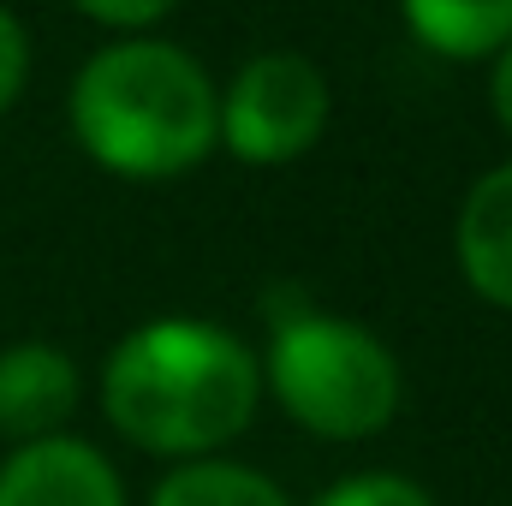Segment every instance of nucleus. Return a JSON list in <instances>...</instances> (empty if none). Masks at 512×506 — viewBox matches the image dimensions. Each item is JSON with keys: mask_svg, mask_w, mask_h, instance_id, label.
Instances as JSON below:
<instances>
[{"mask_svg": "<svg viewBox=\"0 0 512 506\" xmlns=\"http://www.w3.org/2000/svg\"><path fill=\"white\" fill-rule=\"evenodd\" d=\"M262 399L256 352L221 322H137L102 364V417L155 459H215L239 441Z\"/></svg>", "mask_w": 512, "mask_h": 506, "instance_id": "1", "label": "nucleus"}, {"mask_svg": "<svg viewBox=\"0 0 512 506\" xmlns=\"http://www.w3.org/2000/svg\"><path fill=\"white\" fill-rule=\"evenodd\" d=\"M66 120L102 173L161 185L221 149V90L191 48L143 30L114 36L78 66Z\"/></svg>", "mask_w": 512, "mask_h": 506, "instance_id": "2", "label": "nucleus"}, {"mask_svg": "<svg viewBox=\"0 0 512 506\" xmlns=\"http://www.w3.org/2000/svg\"><path fill=\"white\" fill-rule=\"evenodd\" d=\"M274 405L322 441H370L399 417V358L364 322L298 310L256 358Z\"/></svg>", "mask_w": 512, "mask_h": 506, "instance_id": "3", "label": "nucleus"}, {"mask_svg": "<svg viewBox=\"0 0 512 506\" xmlns=\"http://www.w3.org/2000/svg\"><path fill=\"white\" fill-rule=\"evenodd\" d=\"M334 90L316 60L274 48L233 72L221 90V149L245 167H286L310 155L328 131Z\"/></svg>", "mask_w": 512, "mask_h": 506, "instance_id": "4", "label": "nucleus"}, {"mask_svg": "<svg viewBox=\"0 0 512 506\" xmlns=\"http://www.w3.org/2000/svg\"><path fill=\"white\" fill-rule=\"evenodd\" d=\"M0 506H126V483L102 447L48 435L0 465Z\"/></svg>", "mask_w": 512, "mask_h": 506, "instance_id": "5", "label": "nucleus"}, {"mask_svg": "<svg viewBox=\"0 0 512 506\" xmlns=\"http://www.w3.org/2000/svg\"><path fill=\"white\" fill-rule=\"evenodd\" d=\"M78 411V364L48 340L0 346V435L6 441H48Z\"/></svg>", "mask_w": 512, "mask_h": 506, "instance_id": "6", "label": "nucleus"}, {"mask_svg": "<svg viewBox=\"0 0 512 506\" xmlns=\"http://www.w3.org/2000/svg\"><path fill=\"white\" fill-rule=\"evenodd\" d=\"M453 251L471 292L495 310H512V161L489 167L465 191L453 221Z\"/></svg>", "mask_w": 512, "mask_h": 506, "instance_id": "7", "label": "nucleus"}, {"mask_svg": "<svg viewBox=\"0 0 512 506\" xmlns=\"http://www.w3.org/2000/svg\"><path fill=\"white\" fill-rule=\"evenodd\" d=\"M399 18L441 60H495L512 42V0H399Z\"/></svg>", "mask_w": 512, "mask_h": 506, "instance_id": "8", "label": "nucleus"}, {"mask_svg": "<svg viewBox=\"0 0 512 506\" xmlns=\"http://www.w3.org/2000/svg\"><path fill=\"white\" fill-rule=\"evenodd\" d=\"M149 506H292V495L239 459H179L149 489Z\"/></svg>", "mask_w": 512, "mask_h": 506, "instance_id": "9", "label": "nucleus"}, {"mask_svg": "<svg viewBox=\"0 0 512 506\" xmlns=\"http://www.w3.org/2000/svg\"><path fill=\"white\" fill-rule=\"evenodd\" d=\"M310 506H435L423 483L399 477V471H352L340 483H328Z\"/></svg>", "mask_w": 512, "mask_h": 506, "instance_id": "10", "label": "nucleus"}, {"mask_svg": "<svg viewBox=\"0 0 512 506\" xmlns=\"http://www.w3.org/2000/svg\"><path fill=\"white\" fill-rule=\"evenodd\" d=\"M24 84H30V36H24L18 12L0 6V114L24 96Z\"/></svg>", "mask_w": 512, "mask_h": 506, "instance_id": "11", "label": "nucleus"}, {"mask_svg": "<svg viewBox=\"0 0 512 506\" xmlns=\"http://www.w3.org/2000/svg\"><path fill=\"white\" fill-rule=\"evenodd\" d=\"M90 24H108V30H120V36H143L149 24H161L179 0H72Z\"/></svg>", "mask_w": 512, "mask_h": 506, "instance_id": "12", "label": "nucleus"}, {"mask_svg": "<svg viewBox=\"0 0 512 506\" xmlns=\"http://www.w3.org/2000/svg\"><path fill=\"white\" fill-rule=\"evenodd\" d=\"M489 108H495V120H501L507 137H512V42L495 54V72H489Z\"/></svg>", "mask_w": 512, "mask_h": 506, "instance_id": "13", "label": "nucleus"}]
</instances>
